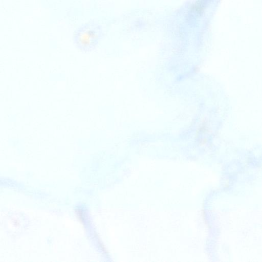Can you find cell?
Returning <instances> with one entry per match:
<instances>
[{"label": "cell", "instance_id": "cell-1", "mask_svg": "<svg viewBox=\"0 0 262 262\" xmlns=\"http://www.w3.org/2000/svg\"><path fill=\"white\" fill-rule=\"evenodd\" d=\"M96 26L88 25L80 30L75 37V43L81 51L88 52L96 46L97 35Z\"/></svg>", "mask_w": 262, "mask_h": 262}]
</instances>
